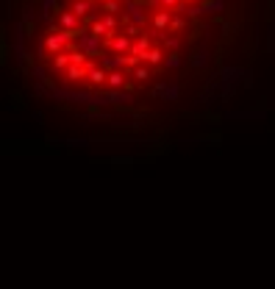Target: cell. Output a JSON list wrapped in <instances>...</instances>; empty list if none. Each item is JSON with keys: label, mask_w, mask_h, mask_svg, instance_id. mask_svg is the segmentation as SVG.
Here are the masks:
<instances>
[{"label": "cell", "mask_w": 275, "mask_h": 289, "mask_svg": "<svg viewBox=\"0 0 275 289\" xmlns=\"http://www.w3.org/2000/svg\"><path fill=\"white\" fill-rule=\"evenodd\" d=\"M78 20H81V17H78L75 11H61L56 25H58L61 31H78Z\"/></svg>", "instance_id": "cell-3"}, {"label": "cell", "mask_w": 275, "mask_h": 289, "mask_svg": "<svg viewBox=\"0 0 275 289\" xmlns=\"http://www.w3.org/2000/svg\"><path fill=\"white\" fill-rule=\"evenodd\" d=\"M150 22H153V28L159 31V34L169 31V25H172V14H169V8H156L153 17H150Z\"/></svg>", "instance_id": "cell-1"}, {"label": "cell", "mask_w": 275, "mask_h": 289, "mask_svg": "<svg viewBox=\"0 0 275 289\" xmlns=\"http://www.w3.org/2000/svg\"><path fill=\"white\" fill-rule=\"evenodd\" d=\"M106 86L109 89H122V86H125V70H111L109 72Z\"/></svg>", "instance_id": "cell-4"}, {"label": "cell", "mask_w": 275, "mask_h": 289, "mask_svg": "<svg viewBox=\"0 0 275 289\" xmlns=\"http://www.w3.org/2000/svg\"><path fill=\"white\" fill-rule=\"evenodd\" d=\"M164 64H167V67H178L181 58H178V53H169V58H164Z\"/></svg>", "instance_id": "cell-8"}, {"label": "cell", "mask_w": 275, "mask_h": 289, "mask_svg": "<svg viewBox=\"0 0 275 289\" xmlns=\"http://www.w3.org/2000/svg\"><path fill=\"white\" fill-rule=\"evenodd\" d=\"M183 25H186V22H183L181 14H178V17H172V25H169V31H183Z\"/></svg>", "instance_id": "cell-7"}, {"label": "cell", "mask_w": 275, "mask_h": 289, "mask_svg": "<svg viewBox=\"0 0 275 289\" xmlns=\"http://www.w3.org/2000/svg\"><path fill=\"white\" fill-rule=\"evenodd\" d=\"M131 78H134V81H139V84H145V81L150 78V67L142 61L139 67H134V70H131Z\"/></svg>", "instance_id": "cell-6"}, {"label": "cell", "mask_w": 275, "mask_h": 289, "mask_svg": "<svg viewBox=\"0 0 275 289\" xmlns=\"http://www.w3.org/2000/svg\"><path fill=\"white\" fill-rule=\"evenodd\" d=\"M100 3H106V0H100Z\"/></svg>", "instance_id": "cell-9"}, {"label": "cell", "mask_w": 275, "mask_h": 289, "mask_svg": "<svg viewBox=\"0 0 275 289\" xmlns=\"http://www.w3.org/2000/svg\"><path fill=\"white\" fill-rule=\"evenodd\" d=\"M142 61L148 64V67H159V64L164 61V53L159 48H150L148 53H145V56H142Z\"/></svg>", "instance_id": "cell-5"}, {"label": "cell", "mask_w": 275, "mask_h": 289, "mask_svg": "<svg viewBox=\"0 0 275 289\" xmlns=\"http://www.w3.org/2000/svg\"><path fill=\"white\" fill-rule=\"evenodd\" d=\"M131 39H134V36L117 34V36H111V39H109V48H111L117 56H122V53H131V48H134V45H131Z\"/></svg>", "instance_id": "cell-2"}]
</instances>
